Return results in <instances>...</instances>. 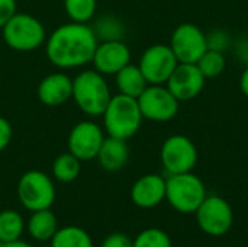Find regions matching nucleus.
<instances>
[{"instance_id": "obj_21", "label": "nucleus", "mask_w": 248, "mask_h": 247, "mask_svg": "<svg viewBox=\"0 0 248 247\" xmlns=\"http://www.w3.org/2000/svg\"><path fill=\"white\" fill-rule=\"evenodd\" d=\"M81 172V160L70 151L60 154L52 163V176L61 183L74 182Z\"/></svg>"}, {"instance_id": "obj_10", "label": "nucleus", "mask_w": 248, "mask_h": 247, "mask_svg": "<svg viewBox=\"0 0 248 247\" xmlns=\"http://www.w3.org/2000/svg\"><path fill=\"white\" fill-rule=\"evenodd\" d=\"M177 64L179 61L170 45L154 44L144 51L138 67L148 84H164Z\"/></svg>"}, {"instance_id": "obj_15", "label": "nucleus", "mask_w": 248, "mask_h": 247, "mask_svg": "<svg viewBox=\"0 0 248 247\" xmlns=\"http://www.w3.org/2000/svg\"><path fill=\"white\" fill-rule=\"evenodd\" d=\"M36 95L39 102L45 106H61L73 96V79L65 73L48 74L39 82Z\"/></svg>"}, {"instance_id": "obj_8", "label": "nucleus", "mask_w": 248, "mask_h": 247, "mask_svg": "<svg viewBox=\"0 0 248 247\" xmlns=\"http://www.w3.org/2000/svg\"><path fill=\"white\" fill-rule=\"evenodd\" d=\"M163 167L169 175L192 172L198 163V150L186 135H171L166 138L160 151Z\"/></svg>"}, {"instance_id": "obj_33", "label": "nucleus", "mask_w": 248, "mask_h": 247, "mask_svg": "<svg viewBox=\"0 0 248 247\" xmlns=\"http://www.w3.org/2000/svg\"><path fill=\"white\" fill-rule=\"evenodd\" d=\"M4 246V243H3V242H0V247H3Z\"/></svg>"}, {"instance_id": "obj_4", "label": "nucleus", "mask_w": 248, "mask_h": 247, "mask_svg": "<svg viewBox=\"0 0 248 247\" xmlns=\"http://www.w3.org/2000/svg\"><path fill=\"white\" fill-rule=\"evenodd\" d=\"M6 45L19 52H31L46 41V32L39 19L29 13L16 12L1 28Z\"/></svg>"}, {"instance_id": "obj_27", "label": "nucleus", "mask_w": 248, "mask_h": 247, "mask_svg": "<svg viewBox=\"0 0 248 247\" xmlns=\"http://www.w3.org/2000/svg\"><path fill=\"white\" fill-rule=\"evenodd\" d=\"M17 12L16 0H0V31Z\"/></svg>"}, {"instance_id": "obj_30", "label": "nucleus", "mask_w": 248, "mask_h": 247, "mask_svg": "<svg viewBox=\"0 0 248 247\" xmlns=\"http://www.w3.org/2000/svg\"><path fill=\"white\" fill-rule=\"evenodd\" d=\"M12 137H13V128L10 122L4 116H0V153L10 144Z\"/></svg>"}, {"instance_id": "obj_25", "label": "nucleus", "mask_w": 248, "mask_h": 247, "mask_svg": "<svg viewBox=\"0 0 248 247\" xmlns=\"http://www.w3.org/2000/svg\"><path fill=\"white\" fill-rule=\"evenodd\" d=\"M196 66L201 70V73L205 76V79H212L224 73L227 67V60L222 51L208 48L203 52V55L198 60Z\"/></svg>"}, {"instance_id": "obj_13", "label": "nucleus", "mask_w": 248, "mask_h": 247, "mask_svg": "<svg viewBox=\"0 0 248 247\" xmlns=\"http://www.w3.org/2000/svg\"><path fill=\"white\" fill-rule=\"evenodd\" d=\"M205 76L196 64L179 63L167 80V89L179 102L190 100L201 95L205 87Z\"/></svg>"}, {"instance_id": "obj_3", "label": "nucleus", "mask_w": 248, "mask_h": 247, "mask_svg": "<svg viewBox=\"0 0 248 247\" xmlns=\"http://www.w3.org/2000/svg\"><path fill=\"white\" fill-rule=\"evenodd\" d=\"M102 116L106 134L126 141L140 131L144 119L138 100L121 93L112 96Z\"/></svg>"}, {"instance_id": "obj_31", "label": "nucleus", "mask_w": 248, "mask_h": 247, "mask_svg": "<svg viewBox=\"0 0 248 247\" xmlns=\"http://www.w3.org/2000/svg\"><path fill=\"white\" fill-rule=\"evenodd\" d=\"M240 87H241V92L248 98V66L247 68L243 71L241 74V79H240Z\"/></svg>"}, {"instance_id": "obj_18", "label": "nucleus", "mask_w": 248, "mask_h": 247, "mask_svg": "<svg viewBox=\"0 0 248 247\" xmlns=\"http://www.w3.org/2000/svg\"><path fill=\"white\" fill-rule=\"evenodd\" d=\"M26 229L31 234V237L36 242H46L54 237L58 227V220L55 214L51 211V208L33 211L32 215L28 220Z\"/></svg>"}, {"instance_id": "obj_26", "label": "nucleus", "mask_w": 248, "mask_h": 247, "mask_svg": "<svg viewBox=\"0 0 248 247\" xmlns=\"http://www.w3.org/2000/svg\"><path fill=\"white\" fill-rule=\"evenodd\" d=\"M134 247H173L170 236L157 227H150L142 230L134 240Z\"/></svg>"}, {"instance_id": "obj_17", "label": "nucleus", "mask_w": 248, "mask_h": 247, "mask_svg": "<svg viewBox=\"0 0 248 247\" xmlns=\"http://www.w3.org/2000/svg\"><path fill=\"white\" fill-rule=\"evenodd\" d=\"M102 169L108 172H118L121 170L129 159V147L126 140L115 138V137H105L100 150L96 156Z\"/></svg>"}, {"instance_id": "obj_32", "label": "nucleus", "mask_w": 248, "mask_h": 247, "mask_svg": "<svg viewBox=\"0 0 248 247\" xmlns=\"http://www.w3.org/2000/svg\"><path fill=\"white\" fill-rule=\"evenodd\" d=\"M3 247H32L29 243L23 242V240H15V242H10V243H4Z\"/></svg>"}, {"instance_id": "obj_11", "label": "nucleus", "mask_w": 248, "mask_h": 247, "mask_svg": "<svg viewBox=\"0 0 248 247\" xmlns=\"http://www.w3.org/2000/svg\"><path fill=\"white\" fill-rule=\"evenodd\" d=\"M170 48L179 63L196 64L208 49L206 35L193 23H182L171 33Z\"/></svg>"}, {"instance_id": "obj_23", "label": "nucleus", "mask_w": 248, "mask_h": 247, "mask_svg": "<svg viewBox=\"0 0 248 247\" xmlns=\"http://www.w3.org/2000/svg\"><path fill=\"white\" fill-rule=\"evenodd\" d=\"M25 229V221L17 211L4 210L0 213V242L10 243L19 240Z\"/></svg>"}, {"instance_id": "obj_28", "label": "nucleus", "mask_w": 248, "mask_h": 247, "mask_svg": "<svg viewBox=\"0 0 248 247\" xmlns=\"http://www.w3.org/2000/svg\"><path fill=\"white\" fill-rule=\"evenodd\" d=\"M100 247H134L132 246V239H129L126 234L122 233H113L109 234Z\"/></svg>"}, {"instance_id": "obj_12", "label": "nucleus", "mask_w": 248, "mask_h": 247, "mask_svg": "<svg viewBox=\"0 0 248 247\" xmlns=\"http://www.w3.org/2000/svg\"><path fill=\"white\" fill-rule=\"evenodd\" d=\"M105 140V132L100 125L93 121H81L76 124L67 140L68 151L81 162L96 159L100 146Z\"/></svg>"}, {"instance_id": "obj_14", "label": "nucleus", "mask_w": 248, "mask_h": 247, "mask_svg": "<svg viewBox=\"0 0 248 247\" xmlns=\"http://www.w3.org/2000/svg\"><path fill=\"white\" fill-rule=\"evenodd\" d=\"M92 63L100 74L115 76L131 63V49L122 39L102 41L96 47Z\"/></svg>"}, {"instance_id": "obj_2", "label": "nucleus", "mask_w": 248, "mask_h": 247, "mask_svg": "<svg viewBox=\"0 0 248 247\" xmlns=\"http://www.w3.org/2000/svg\"><path fill=\"white\" fill-rule=\"evenodd\" d=\"M73 100L89 116H102L112 99L109 84L96 70H84L73 79Z\"/></svg>"}, {"instance_id": "obj_1", "label": "nucleus", "mask_w": 248, "mask_h": 247, "mask_svg": "<svg viewBox=\"0 0 248 247\" xmlns=\"http://www.w3.org/2000/svg\"><path fill=\"white\" fill-rule=\"evenodd\" d=\"M99 41L87 23L68 22L46 38V57L58 68H78L92 63Z\"/></svg>"}, {"instance_id": "obj_7", "label": "nucleus", "mask_w": 248, "mask_h": 247, "mask_svg": "<svg viewBox=\"0 0 248 247\" xmlns=\"http://www.w3.org/2000/svg\"><path fill=\"white\" fill-rule=\"evenodd\" d=\"M195 214L199 229L212 237L227 234L234 224V211L230 202L218 195L206 197Z\"/></svg>"}, {"instance_id": "obj_29", "label": "nucleus", "mask_w": 248, "mask_h": 247, "mask_svg": "<svg viewBox=\"0 0 248 247\" xmlns=\"http://www.w3.org/2000/svg\"><path fill=\"white\" fill-rule=\"evenodd\" d=\"M206 41H208V48L209 49L224 51L225 47L228 45V36L221 31H215L209 36L206 35Z\"/></svg>"}, {"instance_id": "obj_9", "label": "nucleus", "mask_w": 248, "mask_h": 247, "mask_svg": "<svg viewBox=\"0 0 248 247\" xmlns=\"http://www.w3.org/2000/svg\"><path fill=\"white\" fill-rule=\"evenodd\" d=\"M144 119L169 122L179 112V100L163 84H148L137 99Z\"/></svg>"}, {"instance_id": "obj_24", "label": "nucleus", "mask_w": 248, "mask_h": 247, "mask_svg": "<svg viewBox=\"0 0 248 247\" xmlns=\"http://www.w3.org/2000/svg\"><path fill=\"white\" fill-rule=\"evenodd\" d=\"M96 0H64V10L71 22L89 23L96 15Z\"/></svg>"}, {"instance_id": "obj_19", "label": "nucleus", "mask_w": 248, "mask_h": 247, "mask_svg": "<svg viewBox=\"0 0 248 247\" xmlns=\"http://www.w3.org/2000/svg\"><path fill=\"white\" fill-rule=\"evenodd\" d=\"M115 80H116V87L119 93L134 98V99H138L140 95L148 86V82L145 80L140 67L131 63L115 74Z\"/></svg>"}, {"instance_id": "obj_5", "label": "nucleus", "mask_w": 248, "mask_h": 247, "mask_svg": "<svg viewBox=\"0 0 248 247\" xmlns=\"http://www.w3.org/2000/svg\"><path fill=\"white\" fill-rule=\"evenodd\" d=\"M206 197L205 183L192 172L170 175L166 179V199L177 213H196Z\"/></svg>"}, {"instance_id": "obj_6", "label": "nucleus", "mask_w": 248, "mask_h": 247, "mask_svg": "<svg viewBox=\"0 0 248 247\" xmlns=\"http://www.w3.org/2000/svg\"><path fill=\"white\" fill-rule=\"evenodd\" d=\"M17 198L31 213L51 208L55 201L54 182L41 170H28L17 182Z\"/></svg>"}, {"instance_id": "obj_20", "label": "nucleus", "mask_w": 248, "mask_h": 247, "mask_svg": "<svg viewBox=\"0 0 248 247\" xmlns=\"http://www.w3.org/2000/svg\"><path fill=\"white\" fill-rule=\"evenodd\" d=\"M51 247H93V240L84 229L67 226L57 230L51 239Z\"/></svg>"}, {"instance_id": "obj_22", "label": "nucleus", "mask_w": 248, "mask_h": 247, "mask_svg": "<svg viewBox=\"0 0 248 247\" xmlns=\"http://www.w3.org/2000/svg\"><path fill=\"white\" fill-rule=\"evenodd\" d=\"M99 42L102 41H119L125 35V26L122 20L112 15H103L94 20L92 26Z\"/></svg>"}, {"instance_id": "obj_16", "label": "nucleus", "mask_w": 248, "mask_h": 247, "mask_svg": "<svg viewBox=\"0 0 248 247\" xmlns=\"http://www.w3.org/2000/svg\"><path fill=\"white\" fill-rule=\"evenodd\" d=\"M131 199L137 207L144 210L160 205L166 199V179L155 173L141 176L132 185Z\"/></svg>"}]
</instances>
